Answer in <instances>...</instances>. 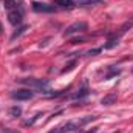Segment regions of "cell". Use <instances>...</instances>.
<instances>
[{
  "mask_svg": "<svg viewBox=\"0 0 133 133\" xmlns=\"http://www.w3.org/2000/svg\"><path fill=\"white\" fill-rule=\"evenodd\" d=\"M98 116H87V118H81V119H73V121H68L65 125L62 127L64 132H79L82 130V127L91 121H95Z\"/></svg>",
  "mask_w": 133,
  "mask_h": 133,
  "instance_id": "1",
  "label": "cell"
},
{
  "mask_svg": "<svg viewBox=\"0 0 133 133\" xmlns=\"http://www.w3.org/2000/svg\"><path fill=\"white\" fill-rule=\"evenodd\" d=\"M87 30H88V23L87 22H74V23H71L65 31H64V36L65 37H70V36H74V34L85 33Z\"/></svg>",
  "mask_w": 133,
  "mask_h": 133,
  "instance_id": "2",
  "label": "cell"
},
{
  "mask_svg": "<svg viewBox=\"0 0 133 133\" xmlns=\"http://www.w3.org/2000/svg\"><path fill=\"white\" fill-rule=\"evenodd\" d=\"M11 96L17 101H28L34 96V93L30 91V90H16V91L11 93Z\"/></svg>",
  "mask_w": 133,
  "mask_h": 133,
  "instance_id": "3",
  "label": "cell"
},
{
  "mask_svg": "<svg viewBox=\"0 0 133 133\" xmlns=\"http://www.w3.org/2000/svg\"><path fill=\"white\" fill-rule=\"evenodd\" d=\"M33 9L36 12H53L54 6L48 5V3H43V2H33Z\"/></svg>",
  "mask_w": 133,
  "mask_h": 133,
  "instance_id": "4",
  "label": "cell"
},
{
  "mask_svg": "<svg viewBox=\"0 0 133 133\" xmlns=\"http://www.w3.org/2000/svg\"><path fill=\"white\" fill-rule=\"evenodd\" d=\"M22 20H23V17H22V12H20V11L12 9V11H9V12H8V22H9L11 25L17 26V25H20V23H22Z\"/></svg>",
  "mask_w": 133,
  "mask_h": 133,
  "instance_id": "5",
  "label": "cell"
},
{
  "mask_svg": "<svg viewBox=\"0 0 133 133\" xmlns=\"http://www.w3.org/2000/svg\"><path fill=\"white\" fill-rule=\"evenodd\" d=\"M132 26H133V17L130 19V20H127L124 25H121V28L118 30V33H115V34H111L110 37H115V39H119L121 36H124V34L127 33V31H130L132 30Z\"/></svg>",
  "mask_w": 133,
  "mask_h": 133,
  "instance_id": "6",
  "label": "cell"
},
{
  "mask_svg": "<svg viewBox=\"0 0 133 133\" xmlns=\"http://www.w3.org/2000/svg\"><path fill=\"white\" fill-rule=\"evenodd\" d=\"M20 82H22V84H26V85H30V87L40 88V90H42V87H46V85H48L46 81H40V79H20Z\"/></svg>",
  "mask_w": 133,
  "mask_h": 133,
  "instance_id": "7",
  "label": "cell"
},
{
  "mask_svg": "<svg viewBox=\"0 0 133 133\" xmlns=\"http://www.w3.org/2000/svg\"><path fill=\"white\" fill-rule=\"evenodd\" d=\"M116 101H118V95H116V93H108V95H105V96L101 99V104L105 105V107H110V105L116 104Z\"/></svg>",
  "mask_w": 133,
  "mask_h": 133,
  "instance_id": "8",
  "label": "cell"
},
{
  "mask_svg": "<svg viewBox=\"0 0 133 133\" xmlns=\"http://www.w3.org/2000/svg\"><path fill=\"white\" fill-rule=\"evenodd\" d=\"M76 3L82 8H87V6H98V5H102L104 0H76Z\"/></svg>",
  "mask_w": 133,
  "mask_h": 133,
  "instance_id": "9",
  "label": "cell"
},
{
  "mask_svg": "<svg viewBox=\"0 0 133 133\" xmlns=\"http://www.w3.org/2000/svg\"><path fill=\"white\" fill-rule=\"evenodd\" d=\"M88 93H90V91H88V88H87V85H84V87H82V88H81V90H79L77 93H74V95H73L71 98H73V99H82V98H85V96H88Z\"/></svg>",
  "mask_w": 133,
  "mask_h": 133,
  "instance_id": "10",
  "label": "cell"
},
{
  "mask_svg": "<svg viewBox=\"0 0 133 133\" xmlns=\"http://www.w3.org/2000/svg\"><path fill=\"white\" fill-rule=\"evenodd\" d=\"M121 74V70L119 68H115V66H108V73L105 74V79H111L115 76H119Z\"/></svg>",
  "mask_w": 133,
  "mask_h": 133,
  "instance_id": "11",
  "label": "cell"
},
{
  "mask_svg": "<svg viewBox=\"0 0 133 133\" xmlns=\"http://www.w3.org/2000/svg\"><path fill=\"white\" fill-rule=\"evenodd\" d=\"M56 5L62 6V8H73L74 6V0H54Z\"/></svg>",
  "mask_w": 133,
  "mask_h": 133,
  "instance_id": "12",
  "label": "cell"
},
{
  "mask_svg": "<svg viewBox=\"0 0 133 133\" xmlns=\"http://www.w3.org/2000/svg\"><path fill=\"white\" fill-rule=\"evenodd\" d=\"M20 115H22V108H20V107L14 105V107L9 108V116H12V118H19Z\"/></svg>",
  "mask_w": 133,
  "mask_h": 133,
  "instance_id": "13",
  "label": "cell"
},
{
  "mask_svg": "<svg viewBox=\"0 0 133 133\" xmlns=\"http://www.w3.org/2000/svg\"><path fill=\"white\" fill-rule=\"evenodd\" d=\"M118 43H119V42H118V39H115V37H111V39H110V40H108V42H107V43L104 45V48H105V50H110V48H113V46H116Z\"/></svg>",
  "mask_w": 133,
  "mask_h": 133,
  "instance_id": "14",
  "label": "cell"
},
{
  "mask_svg": "<svg viewBox=\"0 0 133 133\" xmlns=\"http://www.w3.org/2000/svg\"><path fill=\"white\" fill-rule=\"evenodd\" d=\"M3 5H5V8L6 9H9V11H12L14 8H16V0H3Z\"/></svg>",
  "mask_w": 133,
  "mask_h": 133,
  "instance_id": "15",
  "label": "cell"
},
{
  "mask_svg": "<svg viewBox=\"0 0 133 133\" xmlns=\"http://www.w3.org/2000/svg\"><path fill=\"white\" fill-rule=\"evenodd\" d=\"M40 116H42V113H37L36 116H33V118H31V119H28V121H25V122H23V125H33L34 122H36V121H37V119L40 118Z\"/></svg>",
  "mask_w": 133,
  "mask_h": 133,
  "instance_id": "16",
  "label": "cell"
},
{
  "mask_svg": "<svg viewBox=\"0 0 133 133\" xmlns=\"http://www.w3.org/2000/svg\"><path fill=\"white\" fill-rule=\"evenodd\" d=\"M25 30H26V26H20V28H19V30H16V31H14V34H12V36H11V39H12V40H14V39H16V37H19V36H20V34H23V33H25Z\"/></svg>",
  "mask_w": 133,
  "mask_h": 133,
  "instance_id": "17",
  "label": "cell"
},
{
  "mask_svg": "<svg viewBox=\"0 0 133 133\" xmlns=\"http://www.w3.org/2000/svg\"><path fill=\"white\" fill-rule=\"evenodd\" d=\"M74 65H76V61H71V62H68L65 65V68L62 70V73H66V71H71L73 68H74Z\"/></svg>",
  "mask_w": 133,
  "mask_h": 133,
  "instance_id": "18",
  "label": "cell"
},
{
  "mask_svg": "<svg viewBox=\"0 0 133 133\" xmlns=\"http://www.w3.org/2000/svg\"><path fill=\"white\" fill-rule=\"evenodd\" d=\"M2 133H20V132L12 130V129H8V127H3V129H2Z\"/></svg>",
  "mask_w": 133,
  "mask_h": 133,
  "instance_id": "19",
  "label": "cell"
},
{
  "mask_svg": "<svg viewBox=\"0 0 133 133\" xmlns=\"http://www.w3.org/2000/svg\"><path fill=\"white\" fill-rule=\"evenodd\" d=\"M48 133H64V129L62 127H54L53 130H50Z\"/></svg>",
  "mask_w": 133,
  "mask_h": 133,
  "instance_id": "20",
  "label": "cell"
},
{
  "mask_svg": "<svg viewBox=\"0 0 133 133\" xmlns=\"http://www.w3.org/2000/svg\"><path fill=\"white\" fill-rule=\"evenodd\" d=\"M101 48H98V50H91V51H88V54H96V53H99Z\"/></svg>",
  "mask_w": 133,
  "mask_h": 133,
  "instance_id": "21",
  "label": "cell"
},
{
  "mask_svg": "<svg viewBox=\"0 0 133 133\" xmlns=\"http://www.w3.org/2000/svg\"><path fill=\"white\" fill-rule=\"evenodd\" d=\"M87 133H98V127H93L91 130H88Z\"/></svg>",
  "mask_w": 133,
  "mask_h": 133,
  "instance_id": "22",
  "label": "cell"
}]
</instances>
